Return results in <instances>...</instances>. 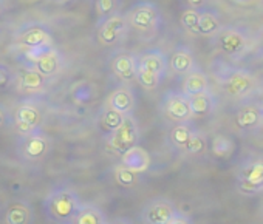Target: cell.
<instances>
[{
    "instance_id": "cell-36",
    "label": "cell",
    "mask_w": 263,
    "mask_h": 224,
    "mask_svg": "<svg viewBox=\"0 0 263 224\" xmlns=\"http://www.w3.org/2000/svg\"><path fill=\"white\" fill-rule=\"evenodd\" d=\"M8 118H10V116H8V110H7L4 105H0V129L7 126Z\"/></svg>"
},
{
    "instance_id": "cell-4",
    "label": "cell",
    "mask_w": 263,
    "mask_h": 224,
    "mask_svg": "<svg viewBox=\"0 0 263 224\" xmlns=\"http://www.w3.org/2000/svg\"><path fill=\"white\" fill-rule=\"evenodd\" d=\"M125 22L137 31H151L155 30L161 22V14L157 5L151 2L135 4L125 13Z\"/></svg>"
},
{
    "instance_id": "cell-21",
    "label": "cell",
    "mask_w": 263,
    "mask_h": 224,
    "mask_svg": "<svg viewBox=\"0 0 263 224\" xmlns=\"http://www.w3.org/2000/svg\"><path fill=\"white\" fill-rule=\"evenodd\" d=\"M209 90V79L206 76V73H203L198 68L191 70L189 73L184 74V80H183V91L186 96H192L197 93H203Z\"/></svg>"
},
{
    "instance_id": "cell-38",
    "label": "cell",
    "mask_w": 263,
    "mask_h": 224,
    "mask_svg": "<svg viewBox=\"0 0 263 224\" xmlns=\"http://www.w3.org/2000/svg\"><path fill=\"white\" fill-rule=\"evenodd\" d=\"M111 224H130L127 219H116V221H113Z\"/></svg>"
},
{
    "instance_id": "cell-40",
    "label": "cell",
    "mask_w": 263,
    "mask_h": 224,
    "mask_svg": "<svg viewBox=\"0 0 263 224\" xmlns=\"http://www.w3.org/2000/svg\"><path fill=\"white\" fill-rule=\"evenodd\" d=\"M261 110H263V105H261Z\"/></svg>"
},
{
    "instance_id": "cell-1",
    "label": "cell",
    "mask_w": 263,
    "mask_h": 224,
    "mask_svg": "<svg viewBox=\"0 0 263 224\" xmlns=\"http://www.w3.org/2000/svg\"><path fill=\"white\" fill-rule=\"evenodd\" d=\"M81 206L78 193L67 187L53 190L45 199V212L48 218L61 224H70Z\"/></svg>"
},
{
    "instance_id": "cell-3",
    "label": "cell",
    "mask_w": 263,
    "mask_h": 224,
    "mask_svg": "<svg viewBox=\"0 0 263 224\" xmlns=\"http://www.w3.org/2000/svg\"><path fill=\"white\" fill-rule=\"evenodd\" d=\"M24 53H25V59L30 64V67L37 70L47 79L54 76L61 70L62 57H61L59 51L53 47V44L44 45L39 48H33V50L24 51Z\"/></svg>"
},
{
    "instance_id": "cell-24",
    "label": "cell",
    "mask_w": 263,
    "mask_h": 224,
    "mask_svg": "<svg viewBox=\"0 0 263 224\" xmlns=\"http://www.w3.org/2000/svg\"><path fill=\"white\" fill-rule=\"evenodd\" d=\"M263 121V110L258 107H243L237 111V116H235V123L240 129L243 130H249L254 129L257 126H260Z\"/></svg>"
},
{
    "instance_id": "cell-23",
    "label": "cell",
    "mask_w": 263,
    "mask_h": 224,
    "mask_svg": "<svg viewBox=\"0 0 263 224\" xmlns=\"http://www.w3.org/2000/svg\"><path fill=\"white\" fill-rule=\"evenodd\" d=\"M70 224H108L104 212L91 204H84L73 216Z\"/></svg>"
},
{
    "instance_id": "cell-27",
    "label": "cell",
    "mask_w": 263,
    "mask_h": 224,
    "mask_svg": "<svg viewBox=\"0 0 263 224\" xmlns=\"http://www.w3.org/2000/svg\"><path fill=\"white\" fill-rule=\"evenodd\" d=\"M192 133H194V129L191 126H187L186 123H178L177 126L172 127V130L169 133V139H171L174 147H177L180 150H184V147L189 142Z\"/></svg>"
},
{
    "instance_id": "cell-37",
    "label": "cell",
    "mask_w": 263,
    "mask_h": 224,
    "mask_svg": "<svg viewBox=\"0 0 263 224\" xmlns=\"http://www.w3.org/2000/svg\"><path fill=\"white\" fill-rule=\"evenodd\" d=\"M187 4L192 7V8H198L204 4V0H187Z\"/></svg>"
},
{
    "instance_id": "cell-18",
    "label": "cell",
    "mask_w": 263,
    "mask_h": 224,
    "mask_svg": "<svg viewBox=\"0 0 263 224\" xmlns=\"http://www.w3.org/2000/svg\"><path fill=\"white\" fill-rule=\"evenodd\" d=\"M17 85L25 93H39L44 91L47 87V77L42 76L33 67L22 70L17 76Z\"/></svg>"
},
{
    "instance_id": "cell-8",
    "label": "cell",
    "mask_w": 263,
    "mask_h": 224,
    "mask_svg": "<svg viewBox=\"0 0 263 224\" xmlns=\"http://www.w3.org/2000/svg\"><path fill=\"white\" fill-rule=\"evenodd\" d=\"M16 42L22 51H28L33 48H39V47L53 44V34L42 24H30V25H25L17 33Z\"/></svg>"
},
{
    "instance_id": "cell-32",
    "label": "cell",
    "mask_w": 263,
    "mask_h": 224,
    "mask_svg": "<svg viewBox=\"0 0 263 224\" xmlns=\"http://www.w3.org/2000/svg\"><path fill=\"white\" fill-rule=\"evenodd\" d=\"M135 80H138V84L143 88H146V90H155L160 85V82H161V76H158V74H155L152 71H147V70L138 67L137 79Z\"/></svg>"
},
{
    "instance_id": "cell-22",
    "label": "cell",
    "mask_w": 263,
    "mask_h": 224,
    "mask_svg": "<svg viewBox=\"0 0 263 224\" xmlns=\"http://www.w3.org/2000/svg\"><path fill=\"white\" fill-rule=\"evenodd\" d=\"M189 97V107H191V113L192 116L195 118H203V116H208L211 111L214 110V96L208 91H203V93H197V94H192V96H187Z\"/></svg>"
},
{
    "instance_id": "cell-25",
    "label": "cell",
    "mask_w": 263,
    "mask_h": 224,
    "mask_svg": "<svg viewBox=\"0 0 263 224\" xmlns=\"http://www.w3.org/2000/svg\"><path fill=\"white\" fill-rule=\"evenodd\" d=\"M221 30V22L218 16L212 11H200L198 17V34L215 36Z\"/></svg>"
},
{
    "instance_id": "cell-2",
    "label": "cell",
    "mask_w": 263,
    "mask_h": 224,
    "mask_svg": "<svg viewBox=\"0 0 263 224\" xmlns=\"http://www.w3.org/2000/svg\"><path fill=\"white\" fill-rule=\"evenodd\" d=\"M140 142V127L135 118L132 115H125L122 124L111 133H108L107 147L115 155L121 156L132 147L138 146Z\"/></svg>"
},
{
    "instance_id": "cell-16",
    "label": "cell",
    "mask_w": 263,
    "mask_h": 224,
    "mask_svg": "<svg viewBox=\"0 0 263 224\" xmlns=\"http://www.w3.org/2000/svg\"><path fill=\"white\" fill-rule=\"evenodd\" d=\"M254 87V79L249 73L243 70H237L228 74L224 80V91L232 97L246 96Z\"/></svg>"
},
{
    "instance_id": "cell-11",
    "label": "cell",
    "mask_w": 263,
    "mask_h": 224,
    "mask_svg": "<svg viewBox=\"0 0 263 224\" xmlns=\"http://www.w3.org/2000/svg\"><path fill=\"white\" fill-rule=\"evenodd\" d=\"M177 213L178 210L174 202L169 199L157 198L144 207L143 221L144 224H169Z\"/></svg>"
},
{
    "instance_id": "cell-26",
    "label": "cell",
    "mask_w": 263,
    "mask_h": 224,
    "mask_svg": "<svg viewBox=\"0 0 263 224\" xmlns=\"http://www.w3.org/2000/svg\"><path fill=\"white\" fill-rule=\"evenodd\" d=\"M211 152H212L214 156L226 159V158L232 156V153L235 152V142L226 135H217V136L212 138Z\"/></svg>"
},
{
    "instance_id": "cell-13",
    "label": "cell",
    "mask_w": 263,
    "mask_h": 224,
    "mask_svg": "<svg viewBox=\"0 0 263 224\" xmlns=\"http://www.w3.org/2000/svg\"><path fill=\"white\" fill-rule=\"evenodd\" d=\"M111 71L122 82H132L137 79L138 57L130 53H121L111 59Z\"/></svg>"
},
{
    "instance_id": "cell-30",
    "label": "cell",
    "mask_w": 263,
    "mask_h": 224,
    "mask_svg": "<svg viewBox=\"0 0 263 224\" xmlns=\"http://www.w3.org/2000/svg\"><path fill=\"white\" fill-rule=\"evenodd\" d=\"M206 149H208V138L203 133L194 130L189 142L184 147V152L187 155H201V153L206 152Z\"/></svg>"
},
{
    "instance_id": "cell-33",
    "label": "cell",
    "mask_w": 263,
    "mask_h": 224,
    "mask_svg": "<svg viewBox=\"0 0 263 224\" xmlns=\"http://www.w3.org/2000/svg\"><path fill=\"white\" fill-rule=\"evenodd\" d=\"M118 0H95V13L102 21L118 11Z\"/></svg>"
},
{
    "instance_id": "cell-39",
    "label": "cell",
    "mask_w": 263,
    "mask_h": 224,
    "mask_svg": "<svg viewBox=\"0 0 263 224\" xmlns=\"http://www.w3.org/2000/svg\"><path fill=\"white\" fill-rule=\"evenodd\" d=\"M4 13V0H0V14Z\"/></svg>"
},
{
    "instance_id": "cell-9",
    "label": "cell",
    "mask_w": 263,
    "mask_h": 224,
    "mask_svg": "<svg viewBox=\"0 0 263 224\" xmlns=\"http://www.w3.org/2000/svg\"><path fill=\"white\" fill-rule=\"evenodd\" d=\"M127 22L125 17L121 14H111L105 19H102V22L98 27V40L99 44L105 45V47H111L115 44H118L127 33Z\"/></svg>"
},
{
    "instance_id": "cell-15",
    "label": "cell",
    "mask_w": 263,
    "mask_h": 224,
    "mask_svg": "<svg viewBox=\"0 0 263 224\" xmlns=\"http://www.w3.org/2000/svg\"><path fill=\"white\" fill-rule=\"evenodd\" d=\"M107 105L122 115H132V111L135 110V105H137V99L130 87L121 85L110 93L107 99Z\"/></svg>"
},
{
    "instance_id": "cell-6",
    "label": "cell",
    "mask_w": 263,
    "mask_h": 224,
    "mask_svg": "<svg viewBox=\"0 0 263 224\" xmlns=\"http://www.w3.org/2000/svg\"><path fill=\"white\" fill-rule=\"evenodd\" d=\"M44 123V115L37 105L31 102H22L14 110V126L17 132L24 136L41 130Z\"/></svg>"
},
{
    "instance_id": "cell-10",
    "label": "cell",
    "mask_w": 263,
    "mask_h": 224,
    "mask_svg": "<svg viewBox=\"0 0 263 224\" xmlns=\"http://www.w3.org/2000/svg\"><path fill=\"white\" fill-rule=\"evenodd\" d=\"M163 111L174 123H187L192 118L189 97L178 91H169L163 97Z\"/></svg>"
},
{
    "instance_id": "cell-7",
    "label": "cell",
    "mask_w": 263,
    "mask_h": 224,
    "mask_svg": "<svg viewBox=\"0 0 263 224\" xmlns=\"http://www.w3.org/2000/svg\"><path fill=\"white\" fill-rule=\"evenodd\" d=\"M237 187L243 195H254L263 190V159H252L241 167Z\"/></svg>"
},
{
    "instance_id": "cell-12",
    "label": "cell",
    "mask_w": 263,
    "mask_h": 224,
    "mask_svg": "<svg viewBox=\"0 0 263 224\" xmlns=\"http://www.w3.org/2000/svg\"><path fill=\"white\" fill-rule=\"evenodd\" d=\"M217 37V45L220 51H223L228 56H237L246 50V37L241 31L235 28H226L220 30Z\"/></svg>"
},
{
    "instance_id": "cell-14",
    "label": "cell",
    "mask_w": 263,
    "mask_h": 224,
    "mask_svg": "<svg viewBox=\"0 0 263 224\" xmlns=\"http://www.w3.org/2000/svg\"><path fill=\"white\" fill-rule=\"evenodd\" d=\"M121 164L127 169H130L132 172L135 173H146L149 169H151V164H152V158H151V153L140 147V146H135L132 147L130 150H127L124 155H121Z\"/></svg>"
},
{
    "instance_id": "cell-31",
    "label": "cell",
    "mask_w": 263,
    "mask_h": 224,
    "mask_svg": "<svg viewBox=\"0 0 263 224\" xmlns=\"http://www.w3.org/2000/svg\"><path fill=\"white\" fill-rule=\"evenodd\" d=\"M198 17H200V11L195 8H189V10L183 11L181 17H180L181 27L192 34H198Z\"/></svg>"
},
{
    "instance_id": "cell-5",
    "label": "cell",
    "mask_w": 263,
    "mask_h": 224,
    "mask_svg": "<svg viewBox=\"0 0 263 224\" xmlns=\"http://www.w3.org/2000/svg\"><path fill=\"white\" fill-rule=\"evenodd\" d=\"M50 152V139L41 132L24 135L19 142V155L24 161L37 162L42 161Z\"/></svg>"
},
{
    "instance_id": "cell-20",
    "label": "cell",
    "mask_w": 263,
    "mask_h": 224,
    "mask_svg": "<svg viewBox=\"0 0 263 224\" xmlns=\"http://www.w3.org/2000/svg\"><path fill=\"white\" fill-rule=\"evenodd\" d=\"M169 65H171L174 73L184 76L186 73H189L191 70L195 68V59H194L192 51L189 48H186V47L175 48L172 56H171Z\"/></svg>"
},
{
    "instance_id": "cell-17",
    "label": "cell",
    "mask_w": 263,
    "mask_h": 224,
    "mask_svg": "<svg viewBox=\"0 0 263 224\" xmlns=\"http://www.w3.org/2000/svg\"><path fill=\"white\" fill-rule=\"evenodd\" d=\"M33 207L30 202L16 199L10 202L5 212V224H33Z\"/></svg>"
},
{
    "instance_id": "cell-28",
    "label": "cell",
    "mask_w": 263,
    "mask_h": 224,
    "mask_svg": "<svg viewBox=\"0 0 263 224\" xmlns=\"http://www.w3.org/2000/svg\"><path fill=\"white\" fill-rule=\"evenodd\" d=\"M125 115L119 113V111L113 110L111 107H105L101 113V118H99V123H101V127L107 132V133H111L115 132L124 121Z\"/></svg>"
},
{
    "instance_id": "cell-29",
    "label": "cell",
    "mask_w": 263,
    "mask_h": 224,
    "mask_svg": "<svg viewBox=\"0 0 263 224\" xmlns=\"http://www.w3.org/2000/svg\"><path fill=\"white\" fill-rule=\"evenodd\" d=\"M115 179L121 187L132 189V187H135L138 184V173L132 172L130 169L119 164V166L115 167Z\"/></svg>"
},
{
    "instance_id": "cell-34",
    "label": "cell",
    "mask_w": 263,
    "mask_h": 224,
    "mask_svg": "<svg viewBox=\"0 0 263 224\" xmlns=\"http://www.w3.org/2000/svg\"><path fill=\"white\" fill-rule=\"evenodd\" d=\"M13 80V73L5 67L0 64V88H5L11 84Z\"/></svg>"
},
{
    "instance_id": "cell-35",
    "label": "cell",
    "mask_w": 263,
    "mask_h": 224,
    "mask_svg": "<svg viewBox=\"0 0 263 224\" xmlns=\"http://www.w3.org/2000/svg\"><path fill=\"white\" fill-rule=\"evenodd\" d=\"M169 224H194V222L191 221V218H187L186 215H183V213L178 212Z\"/></svg>"
},
{
    "instance_id": "cell-19",
    "label": "cell",
    "mask_w": 263,
    "mask_h": 224,
    "mask_svg": "<svg viewBox=\"0 0 263 224\" xmlns=\"http://www.w3.org/2000/svg\"><path fill=\"white\" fill-rule=\"evenodd\" d=\"M167 59L166 56L160 51V50H149L146 53H143L140 57H138V67L140 68H144L147 71H152L158 76H164L166 71H167Z\"/></svg>"
}]
</instances>
